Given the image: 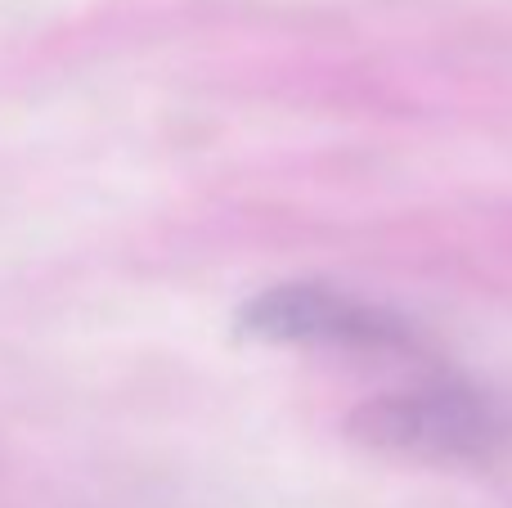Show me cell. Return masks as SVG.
Segmentation results:
<instances>
[{"mask_svg": "<svg viewBox=\"0 0 512 508\" xmlns=\"http://www.w3.org/2000/svg\"><path fill=\"white\" fill-rule=\"evenodd\" d=\"M346 437L364 450L414 464H481L512 437L504 405L490 392L454 378L369 396L346 419Z\"/></svg>", "mask_w": 512, "mask_h": 508, "instance_id": "6da1fadb", "label": "cell"}, {"mask_svg": "<svg viewBox=\"0 0 512 508\" xmlns=\"http://www.w3.org/2000/svg\"><path fill=\"white\" fill-rule=\"evenodd\" d=\"M239 329L279 347H319L351 356H396L418 347L414 324L400 311L319 279H292L256 293L239 311Z\"/></svg>", "mask_w": 512, "mask_h": 508, "instance_id": "7a4b0ae2", "label": "cell"}]
</instances>
